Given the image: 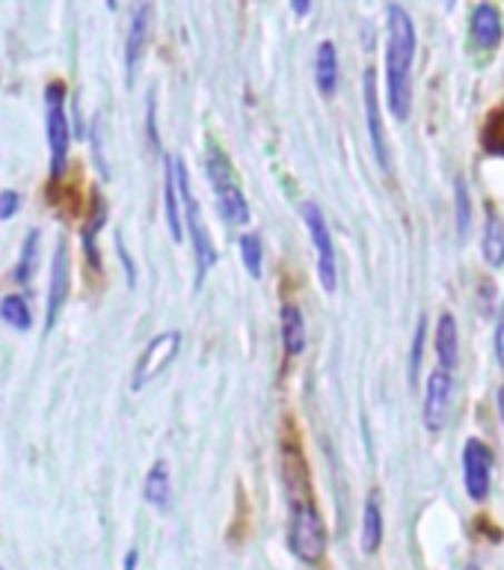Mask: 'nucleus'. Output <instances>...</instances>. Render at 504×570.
<instances>
[{
  "instance_id": "obj_1",
  "label": "nucleus",
  "mask_w": 504,
  "mask_h": 570,
  "mask_svg": "<svg viewBox=\"0 0 504 570\" xmlns=\"http://www.w3.org/2000/svg\"><path fill=\"white\" fill-rule=\"evenodd\" d=\"M413 60H416V27L404 7L392 3L386 21V98L395 119L409 116L413 96Z\"/></svg>"
},
{
  "instance_id": "obj_2",
  "label": "nucleus",
  "mask_w": 504,
  "mask_h": 570,
  "mask_svg": "<svg viewBox=\"0 0 504 570\" xmlns=\"http://www.w3.org/2000/svg\"><path fill=\"white\" fill-rule=\"evenodd\" d=\"M208 178H211L214 196H217V205H220V214L229 223H249V203L244 190H240V181L235 176V167L231 160L226 158V151L220 146H211L208 149Z\"/></svg>"
},
{
  "instance_id": "obj_3",
  "label": "nucleus",
  "mask_w": 504,
  "mask_h": 570,
  "mask_svg": "<svg viewBox=\"0 0 504 570\" xmlns=\"http://www.w3.org/2000/svg\"><path fill=\"white\" fill-rule=\"evenodd\" d=\"M288 547L306 564H318L327 552V525L312 502L294 499L291 525H288Z\"/></svg>"
},
{
  "instance_id": "obj_4",
  "label": "nucleus",
  "mask_w": 504,
  "mask_h": 570,
  "mask_svg": "<svg viewBox=\"0 0 504 570\" xmlns=\"http://www.w3.org/2000/svg\"><path fill=\"white\" fill-rule=\"evenodd\" d=\"M176 173H178V194H181V205H185V223L190 229V240H194V256H196V279H202L214 265H217V249L211 244V235L205 229L202 212H199V199L190 190V176H187L185 160L176 158Z\"/></svg>"
},
{
  "instance_id": "obj_5",
  "label": "nucleus",
  "mask_w": 504,
  "mask_h": 570,
  "mask_svg": "<svg viewBox=\"0 0 504 570\" xmlns=\"http://www.w3.org/2000/svg\"><path fill=\"white\" fill-rule=\"evenodd\" d=\"M45 128H48V146H51V178H60L69 158V114H66V83L51 80L45 87Z\"/></svg>"
},
{
  "instance_id": "obj_6",
  "label": "nucleus",
  "mask_w": 504,
  "mask_h": 570,
  "mask_svg": "<svg viewBox=\"0 0 504 570\" xmlns=\"http://www.w3.org/2000/svg\"><path fill=\"white\" fill-rule=\"evenodd\" d=\"M303 223L309 229V238L315 244V253H318V276L324 292L333 294L338 285V265H336V244H333V235H329V226L324 220V214L315 203H303L300 205Z\"/></svg>"
},
{
  "instance_id": "obj_7",
  "label": "nucleus",
  "mask_w": 504,
  "mask_h": 570,
  "mask_svg": "<svg viewBox=\"0 0 504 570\" xmlns=\"http://www.w3.org/2000/svg\"><path fill=\"white\" fill-rule=\"evenodd\" d=\"M178 347H181V333L169 330V333H160L146 345V351L140 354L137 365H134L131 374V390H142L146 383L155 381L158 374H164L172 365V360L178 356Z\"/></svg>"
},
{
  "instance_id": "obj_8",
  "label": "nucleus",
  "mask_w": 504,
  "mask_h": 570,
  "mask_svg": "<svg viewBox=\"0 0 504 570\" xmlns=\"http://www.w3.org/2000/svg\"><path fill=\"white\" fill-rule=\"evenodd\" d=\"M493 479V449L484 440H470L463 449V481L475 502H484Z\"/></svg>"
},
{
  "instance_id": "obj_9",
  "label": "nucleus",
  "mask_w": 504,
  "mask_h": 570,
  "mask_svg": "<svg viewBox=\"0 0 504 570\" xmlns=\"http://www.w3.org/2000/svg\"><path fill=\"white\" fill-rule=\"evenodd\" d=\"M452 372L443 368V365L434 368L425 386V428L431 434L445 428V419H448V410H452Z\"/></svg>"
},
{
  "instance_id": "obj_10",
  "label": "nucleus",
  "mask_w": 504,
  "mask_h": 570,
  "mask_svg": "<svg viewBox=\"0 0 504 570\" xmlns=\"http://www.w3.org/2000/svg\"><path fill=\"white\" fill-rule=\"evenodd\" d=\"M66 301H69V244L62 238L57 240V249H53L51 285H48V318H45V327L51 330L53 324H57Z\"/></svg>"
},
{
  "instance_id": "obj_11",
  "label": "nucleus",
  "mask_w": 504,
  "mask_h": 570,
  "mask_svg": "<svg viewBox=\"0 0 504 570\" xmlns=\"http://www.w3.org/2000/svg\"><path fill=\"white\" fill-rule=\"evenodd\" d=\"M151 33V7L149 3H140L134 9L131 27H128V39H125V69H128V83L134 80V71L140 66L142 53H146V45H149Z\"/></svg>"
},
{
  "instance_id": "obj_12",
  "label": "nucleus",
  "mask_w": 504,
  "mask_h": 570,
  "mask_svg": "<svg viewBox=\"0 0 504 570\" xmlns=\"http://www.w3.org/2000/svg\"><path fill=\"white\" fill-rule=\"evenodd\" d=\"M470 33L472 42L484 48V51H493L502 45L504 24H502V12H498L493 3H478L472 9V21H470Z\"/></svg>"
},
{
  "instance_id": "obj_13",
  "label": "nucleus",
  "mask_w": 504,
  "mask_h": 570,
  "mask_svg": "<svg viewBox=\"0 0 504 570\" xmlns=\"http://www.w3.org/2000/svg\"><path fill=\"white\" fill-rule=\"evenodd\" d=\"M365 114H368V131H372L374 155L381 160L383 169H389V146H386V134L381 125V105H377V75L374 69L365 71Z\"/></svg>"
},
{
  "instance_id": "obj_14",
  "label": "nucleus",
  "mask_w": 504,
  "mask_h": 570,
  "mask_svg": "<svg viewBox=\"0 0 504 570\" xmlns=\"http://www.w3.org/2000/svg\"><path fill=\"white\" fill-rule=\"evenodd\" d=\"M181 194H178V173L176 158H167V173H164V208H167V226L172 240H181L185 226H181V205H178Z\"/></svg>"
},
{
  "instance_id": "obj_15",
  "label": "nucleus",
  "mask_w": 504,
  "mask_h": 570,
  "mask_svg": "<svg viewBox=\"0 0 504 570\" xmlns=\"http://www.w3.org/2000/svg\"><path fill=\"white\" fill-rule=\"evenodd\" d=\"M315 83L324 96H333L338 87V53L329 39H324L315 51Z\"/></svg>"
},
{
  "instance_id": "obj_16",
  "label": "nucleus",
  "mask_w": 504,
  "mask_h": 570,
  "mask_svg": "<svg viewBox=\"0 0 504 570\" xmlns=\"http://www.w3.org/2000/svg\"><path fill=\"white\" fill-rule=\"evenodd\" d=\"M279 324H283L285 354H303V347H306V321H303V312L297 309L294 303H285L283 315H279Z\"/></svg>"
},
{
  "instance_id": "obj_17",
  "label": "nucleus",
  "mask_w": 504,
  "mask_h": 570,
  "mask_svg": "<svg viewBox=\"0 0 504 570\" xmlns=\"http://www.w3.org/2000/svg\"><path fill=\"white\" fill-rule=\"evenodd\" d=\"M142 497L146 502L155 508H167L169 497H172V481H169V466L167 461H158L146 475V484H142Z\"/></svg>"
},
{
  "instance_id": "obj_18",
  "label": "nucleus",
  "mask_w": 504,
  "mask_h": 570,
  "mask_svg": "<svg viewBox=\"0 0 504 570\" xmlns=\"http://www.w3.org/2000/svg\"><path fill=\"white\" fill-rule=\"evenodd\" d=\"M436 356L448 372L452 365H457V321L448 312L439 315V324H436Z\"/></svg>"
},
{
  "instance_id": "obj_19",
  "label": "nucleus",
  "mask_w": 504,
  "mask_h": 570,
  "mask_svg": "<svg viewBox=\"0 0 504 570\" xmlns=\"http://www.w3.org/2000/svg\"><path fill=\"white\" fill-rule=\"evenodd\" d=\"M107 223V203L101 194H92V212H89V220L83 226V249L92 265H98V253H96V235L101 232V226Z\"/></svg>"
},
{
  "instance_id": "obj_20",
  "label": "nucleus",
  "mask_w": 504,
  "mask_h": 570,
  "mask_svg": "<svg viewBox=\"0 0 504 570\" xmlns=\"http://www.w3.org/2000/svg\"><path fill=\"white\" fill-rule=\"evenodd\" d=\"M484 258L490 267L504 265V226L496 214H490L484 226Z\"/></svg>"
},
{
  "instance_id": "obj_21",
  "label": "nucleus",
  "mask_w": 504,
  "mask_h": 570,
  "mask_svg": "<svg viewBox=\"0 0 504 570\" xmlns=\"http://www.w3.org/2000/svg\"><path fill=\"white\" fill-rule=\"evenodd\" d=\"M383 543V514L381 505L368 499L365 502V514H363V550L365 552H377Z\"/></svg>"
},
{
  "instance_id": "obj_22",
  "label": "nucleus",
  "mask_w": 504,
  "mask_h": 570,
  "mask_svg": "<svg viewBox=\"0 0 504 570\" xmlns=\"http://www.w3.org/2000/svg\"><path fill=\"white\" fill-rule=\"evenodd\" d=\"M36 267H39V232L30 229L24 238V247H21V256H18L16 265V283L27 285L33 279Z\"/></svg>"
},
{
  "instance_id": "obj_23",
  "label": "nucleus",
  "mask_w": 504,
  "mask_h": 570,
  "mask_svg": "<svg viewBox=\"0 0 504 570\" xmlns=\"http://www.w3.org/2000/svg\"><path fill=\"white\" fill-rule=\"evenodd\" d=\"M0 318L7 321L9 327L30 330V324H33V312H30V306H27V301L21 294H7V297L0 301Z\"/></svg>"
},
{
  "instance_id": "obj_24",
  "label": "nucleus",
  "mask_w": 504,
  "mask_h": 570,
  "mask_svg": "<svg viewBox=\"0 0 504 570\" xmlns=\"http://www.w3.org/2000/svg\"><path fill=\"white\" fill-rule=\"evenodd\" d=\"M240 262L249 271V276H261V262H265V247H261V238L247 232L240 235Z\"/></svg>"
},
{
  "instance_id": "obj_25",
  "label": "nucleus",
  "mask_w": 504,
  "mask_h": 570,
  "mask_svg": "<svg viewBox=\"0 0 504 570\" xmlns=\"http://www.w3.org/2000/svg\"><path fill=\"white\" fill-rule=\"evenodd\" d=\"M454 214H457V232H461V238H466L472 220V199L463 178H454Z\"/></svg>"
},
{
  "instance_id": "obj_26",
  "label": "nucleus",
  "mask_w": 504,
  "mask_h": 570,
  "mask_svg": "<svg viewBox=\"0 0 504 570\" xmlns=\"http://www.w3.org/2000/svg\"><path fill=\"white\" fill-rule=\"evenodd\" d=\"M481 142H484V149L490 155H504V107L487 119L484 134H481Z\"/></svg>"
},
{
  "instance_id": "obj_27",
  "label": "nucleus",
  "mask_w": 504,
  "mask_h": 570,
  "mask_svg": "<svg viewBox=\"0 0 504 570\" xmlns=\"http://www.w3.org/2000/svg\"><path fill=\"white\" fill-rule=\"evenodd\" d=\"M425 327H427V321L418 318L416 338H413V351H409V377H416L418 365H422V351H425Z\"/></svg>"
},
{
  "instance_id": "obj_28",
  "label": "nucleus",
  "mask_w": 504,
  "mask_h": 570,
  "mask_svg": "<svg viewBox=\"0 0 504 570\" xmlns=\"http://www.w3.org/2000/svg\"><path fill=\"white\" fill-rule=\"evenodd\" d=\"M18 205H21V196L16 190H0V220H9L18 212Z\"/></svg>"
},
{
  "instance_id": "obj_29",
  "label": "nucleus",
  "mask_w": 504,
  "mask_h": 570,
  "mask_svg": "<svg viewBox=\"0 0 504 570\" xmlns=\"http://www.w3.org/2000/svg\"><path fill=\"white\" fill-rule=\"evenodd\" d=\"M496 360L504 368V309L502 315H498V324H496Z\"/></svg>"
},
{
  "instance_id": "obj_30",
  "label": "nucleus",
  "mask_w": 504,
  "mask_h": 570,
  "mask_svg": "<svg viewBox=\"0 0 504 570\" xmlns=\"http://www.w3.org/2000/svg\"><path fill=\"white\" fill-rule=\"evenodd\" d=\"M137 561H140V552L128 550V556H125V568L122 570H137Z\"/></svg>"
},
{
  "instance_id": "obj_31",
  "label": "nucleus",
  "mask_w": 504,
  "mask_h": 570,
  "mask_svg": "<svg viewBox=\"0 0 504 570\" xmlns=\"http://www.w3.org/2000/svg\"><path fill=\"white\" fill-rule=\"evenodd\" d=\"M498 416H502V422H504V383L498 386Z\"/></svg>"
},
{
  "instance_id": "obj_32",
  "label": "nucleus",
  "mask_w": 504,
  "mask_h": 570,
  "mask_svg": "<svg viewBox=\"0 0 504 570\" xmlns=\"http://www.w3.org/2000/svg\"><path fill=\"white\" fill-rule=\"evenodd\" d=\"M294 12H300V16H306V12H309V3H294Z\"/></svg>"
},
{
  "instance_id": "obj_33",
  "label": "nucleus",
  "mask_w": 504,
  "mask_h": 570,
  "mask_svg": "<svg viewBox=\"0 0 504 570\" xmlns=\"http://www.w3.org/2000/svg\"><path fill=\"white\" fill-rule=\"evenodd\" d=\"M466 570H478V568H466Z\"/></svg>"
}]
</instances>
